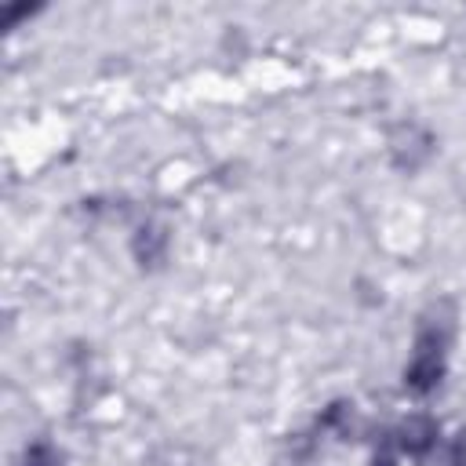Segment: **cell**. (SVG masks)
I'll return each instance as SVG.
<instances>
[{
	"label": "cell",
	"mask_w": 466,
	"mask_h": 466,
	"mask_svg": "<svg viewBox=\"0 0 466 466\" xmlns=\"http://www.w3.org/2000/svg\"><path fill=\"white\" fill-rule=\"evenodd\" d=\"M433 438H438V426H433L430 419H412L405 426V448L416 452V455H423L433 445Z\"/></svg>",
	"instance_id": "6da1fadb"
},
{
	"label": "cell",
	"mask_w": 466,
	"mask_h": 466,
	"mask_svg": "<svg viewBox=\"0 0 466 466\" xmlns=\"http://www.w3.org/2000/svg\"><path fill=\"white\" fill-rule=\"evenodd\" d=\"M146 233V230H142ZM161 248H164V233L161 230H149L146 237H139L135 241V252H139V259H146V263H153L161 256Z\"/></svg>",
	"instance_id": "7a4b0ae2"
},
{
	"label": "cell",
	"mask_w": 466,
	"mask_h": 466,
	"mask_svg": "<svg viewBox=\"0 0 466 466\" xmlns=\"http://www.w3.org/2000/svg\"><path fill=\"white\" fill-rule=\"evenodd\" d=\"M26 466H62V459L51 445H34L26 452Z\"/></svg>",
	"instance_id": "3957f363"
}]
</instances>
